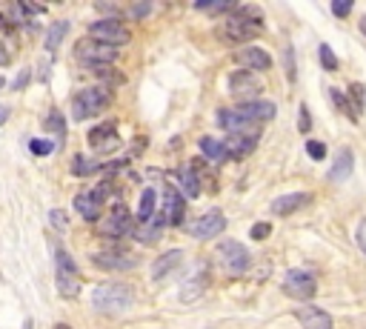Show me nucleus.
I'll return each instance as SVG.
<instances>
[{"label":"nucleus","mask_w":366,"mask_h":329,"mask_svg":"<svg viewBox=\"0 0 366 329\" xmlns=\"http://www.w3.org/2000/svg\"><path fill=\"white\" fill-rule=\"evenodd\" d=\"M263 32V12L258 6H238L223 23V37L229 44H249Z\"/></svg>","instance_id":"nucleus-1"},{"label":"nucleus","mask_w":366,"mask_h":329,"mask_svg":"<svg viewBox=\"0 0 366 329\" xmlns=\"http://www.w3.org/2000/svg\"><path fill=\"white\" fill-rule=\"evenodd\" d=\"M134 304V290L129 283H101L92 290V309L101 315H118Z\"/></svg>","instance_id":"nucleus-2"},{"label":"nucleus","mask_w":366,"mask_h":329,"mask_svg":"<svg viewBox=\"0 0 366 329\" xmlns=\"http://www.w3.org/2000/svg\"><path fill=\"white\" fill-rule=\"evenodd\" d=\"M112 89L109 86H86L72 98V117L75 120H89L92 115H101L112 103Z\"/></svg>","instance_id":"nucleus-3"},{"label":"nucleus","mask_w":366,"mask_h":329,"mask_svg":"<svg viewBox=\"0 0 366 329\" xmlns=\"http://www.w3.org/2000/svg\"><path fill=\"white\" fill-rule=\"evenodd\" d=\"M217 261H220V266H223L229 275H244V272L249 269V264H252L249 250H246L241 240H232V238L217 243Z\"/></svg>","instance_id":"nucleus-4"},{"label":"nucleus","mask_w":366,"mask_h":329,"mask_svg":"<svg viewBox=\"0 0 366 329\" xmlns=\"http://www.w3.org/2000/svg\"><path fill=\"white\" fill-rule=\"evenodd\" d=\"M89 37L101 40V44H109V46H126L132 40V32L118 20V18H103V20H95L89 26Z\"/></svg>","instance_id":"nucleus-5"},{"label":"nucleus","mask_w":366,"mask_h":329,"mask_svg":"<svg viewBox=\"0 0 366 329\" xmlns=\"http://www.w3.org/2000/svg\"><path fill=\"white\" fill-rule=\"evenodd\" d=\"M284 292L295 301H312L317 292V280L309 269H289L284 275Z\"/></svg>","instance_id":"nucleus-6"},{"label":"nucleus","mask_w":366,"mask_h":329,"mask_svg":"<svg viewBox=\"0 0 366 329\" xmlns=\"http://www.w3.org/2000/svg\"><path fill=\"white\" fill-rule=\"evenodd\" d=\"M75 55L83 60V66H92V63H112L118 58V49L86 34L83 40H77V44H75Z\"/></svg>","instance_id":"nucleus-7"},{"label":"nucleus","mask_w":366,"mask_h":329,"mask_svg":"<svg viewBox=\"0 0 366 329\" xmlns=\"http://www.w3.org/2000/svg\"><path fill=\"white\" fill-rule=\"evenodd\" d=\"M223 229H226V215H223L220 209H209V212H203L201 218H195V221L189 224V235H192L195 240H212V238H217Z\"/></svg>","instance_id":"nucleus-8"},{"label":"nucleus","mask_w":366,"mask_h":329,"mask_svg":"<svg viewBox=\"0 0 366 329\" xmlns=\"http://www.w3.org/2000/svg\"><path fill=\"white\" fill-rule=\"evenodd\" d=\"M92 264L101 266V269H109V272H123V269H132L134 266V258L123 250V246H106V250H98L89 255Z\"/></svg>","instance_id":"nucleus-9"},{"label":"nucleus","mask_w":366,"mask_h":329,"mask_svg":"<svg viewBox=\"0 0 366 329\" xmlns=\"http://www.w3.org/2000/svg\"><path fill=\"white\" fill-rule=\"evenodd\" d=\"M229 92L235 98H241V103H249V101H258L260 95V80L255 72H246V69H238L229 75Z\"/></svg>","instance_id":"nucleus-10"},{"label":"nucleus","mask_w":366,"mask_h":329,"mask_svg":"<svg viewBox=\"0 0 366 329\" xmlns=\"http://www.w3.org/2000/svg\"><path fill=\"white\" fill-rule=\"evenodd\" d=\"M98 232H101L103 238H123V235H129V232H132V218H129V209L123 207V203L112 207L109 218H103V221H101Z\"/></svg>","instance_id":"nucleus-11"},{"label":"nucleus","mask_w":366,"mask_h":329,"mask_svg":"<svg viewBox=\"0 0 366 329\" xmlns=\"http://www.w3.org/2000/svg\"><path fill=\"white\" fill-rule=\"evenodd\" d=\"M217 123L229 132V135H260L258 129V123L246 120L238 109H220L217 112Z\"/></svg>","instance_id":"nucleus-12"},{"label":"nucleus","mask_w":366,"mask_h":329,"mask_svg":"<svg viewBox=\"0 0 366 329\" xmlns=\"http://www.w3.org/2000/svg\"><path fill=\"white\" fill-rule=\"evenodd\" d=\"M309 203H312V195H309V192H289V195L274 198L269 209H272V215L286 218V215H295V212H301L303 207H309Z\"/></svg>","instance_id":"nucleus-13"},{"label":"nucleus","mask_w":366,"mask_h":329,"mask_svg":"<svg viewBox=\"0 0 366 329\" xmlns=\"http://www.w3.org/2000/svg\"><path fill=\"white\" fill-rule=\"evenodd\" d=\"M295 318L301 321L303 329H335L332 315H329L327 309H320V307H312V304L301 307V309L295 312Z\"/></svg>","instance_id":"nucleus-14"},{"label":"nucleus","mask_w":366,"mask_h":329,"mask_svg":"<svg viewBox=\"0 0 366 329\" xmlns=\"http://www.w3.org/2000/svg\"><path fill=\"white\" fill-rule=\"evenodd\" d=\"M235 60L246 69V72H266V69H272V55L269 52H263L260 46H244L238 55H235Z\"/></svg>","instance_id":"nucleus-15"},{"label":"nucleus","mask_w":366,"mask_h":329,"mask_svg":"<svg viewBox=\"0 0 366 329\" xmlns=\"http://www.w3.org/2000/svg\"><path fill=\"white\" fill-rule=\"evenodd\" d=\"M86 141H89L92 149L109 152V149L118 146V127H115V123H109V120H106V123H98V127L86 135Z\"/></svg>","instance_id":"nucleus-16"},{"label":"nucleus","mask_w":366,"mask_h":329,"mask_svg":"<svg viewBox=\"0 0 366 329\" xmlns=\"http://www.w3.org/2000/svg\"><path fill=\"white\" fill-rule=\"evenodd\" d=\"M258 141H260V135H229L223 141V146L229 152V160H244L258 149Z\"/></svg>","instance_id":"nucleus-17"},{"label":"nucleus","mask_w":366,"mask_h":329,"mask_svg":"<svg viewBox=\"0 0 366 329\" xmlns=\"http://www.w3.org/2000/svg\"><path fill=\"white\" fill-rule=\"evenodd\" d=\"M238 112L252 120V123H269L274 115H278V106H274L272 101H249V103H238Z\"/></svg>","instance_id":"nucleus-18"},{"label":"nucleus","mask_w":366,"mask_h":329,"mask_svg":"<svg viewBox=\"0 0 366 329\" xmlns=\"http://www.w3.org/2000/svg\"><path fill=\"white\" fill-rule=\"evenodd\" d=\"M352 172H355V155H352V149L343 146V149L335 155V160H332V167H329L327 178H329L332 183H343V181H349Z\"/></svg>","instance_id":"nucleus-19"},{"label":"nucleus","mask_w":366,"mask_h":329,"mask_svg":"<svg viewBox=\"0 0 366 329\" xmlns=\"http://www.w3.org/2000/svg\"><path fill=\"white\" fill-rule=\"evenodd\" d=\"M169 224V218H166V212H163V207H160V212H155V218L152 221H137V229L132 232L141 243H152V240H158L160 238V232H163V226Z\"/></svg>","instance_id":"nucleus-20"},{"label":"nucleus","mask_w":366,"mask_h":329,"mask_svg":"<svg viewBox=\"0 0 366 329\" xmlns=\"http://www.w3.org/2000/svg\"><path fill=\"white\" fill-rule=\"evenodd\" d=\"M180 264H183V250L160 252V258L152 264V280H163V278H169L175 269H180Z\"/></svg>","instance_id":"nucleus-21"},{"label":"nucleus","mask_w":366,"mask_h":329,"mask_svg":"<svg viewBox=\"0 0 366 329\" xmlns=\"http://www.w3.org/2000/svg\"><path fill=\"white\" fill-rule=\"evenodd\" d=\"M166 203H163V212L169 218L172 226H180L183 224V212H187V207H183V192H177L175 186H166Z\"/></svg>","instance_id":"nucleus-22"},{"label":"nucleus","mask_w":366,"mask_h":329,"mask_svg":"<svg viewBox=\"0 0 366 329\" xmlns=\"http://www.w3.org/2000/svg\"><path fill=\"white\" fill-rule=\"evenodd\" d=\"M101 207H103V200L101 198H95V192H80L77 198H75V209L80 212V218L83 221H98L101 218Z\"/></svg>","instance_id":"nucleus-23"},{"label":"nucleus","mask_w":366,"mask_h":329,"mask_svg":"<svg viewBox=\"0 0 366 329\" xmlns=\"http://www.w3.org/2000/svg\"><path fill=\"white\" fill-rule=\"evenodd\" d=\"M206 286H209V275H203V272L192 275L189 280H183V283H180V301H183V304L198 301V298L206 292Z\"/></svg>","instance_id":"nucleus-24"},{"label":"nucleus","mask_w":366,"mask_h":329,"mask_svg":"<svg viewBox=\"0 0 366 329\" xmlns=\"http://www.w3.org/2000/svg\"><path fill=\"white\" fill-rule=\"evenodd\" d=\"M198 146H201V152L206 155V160H212V163H226L229 160V152H226V146H223V141H217V138H201L198 141Z\"/></svg>","instance_id":"nucleus-25"},{"label":"nucleus","mask_w":366,"mask_h":329,"mask_svg":"<svg viewBox=\"0 0 366 329\" xmlns=\"http://www.w3.org/2000/svg\"><path fill=\"white\" fill-rule=\"evenodd\" d=\"M155 212H158V195H155V189H144L141 203H137V221H141V224L152 221Z\"/></svg>","instance_id":"nucleus-26"},{"label":"nucleus","mask_w":366,"mask_h":329,"mask_svg":"<svg viewBox=\"0 0 366 329\" xmlns=\"http://www.w3.org/2000/svg\"><path fill=\"white\" fill-rule=\"evenodd\" d=\"M101 169H103V163L89 160L86 155H75L72 157V175H77V178H89V175H95Z\"/></svg>","instance_id":"nucleus-27"},{"label":"nucleus","mask_w":366,"mask_h":329,"mask_svg":"<svg viewBox=\"0 0 366 329\" xmlns=\"http://www.w3.org/2000/svg\"><path fill=\"white\" fill-rule=\"evenodd\" d=\"M66 32H69V20H58L46 29V52H55L61 46V40L66 37Z\"/></svg>","instance_id":"nucleus-28"},{"label":"nucleus","mask_w":366,"mask_h":329,"mask_svg":"<svg viewBox=\"0 0 366 329\" xmlns=\"http://www.w3.org/2000/svg\"><path fill=\"white\" fill-rule=\"evenodd\" d=\"M180 189H183V195H187V198H198L201 195V178H198V172L192 167L180 169Z\"/></svg>","instance_id":"nucleus-29"},{"label":"nucleus","mask_w":366,"mask_h":329,"mask_svg":"<svg viewBox=\"0 0 366 329\" xmlns=\"http://www.w3.org/2000/svg\"><path fill=\"white\" fill-rule=\"evenodd\" d=\"M55 283H58V292L63 298H77L80 295V278L77 275H55Z\"/></svg>","instance_id":"nucleus-30"},{"label":"nucleus","mask_w":366,"mask_h":329,"mask_svg":"<svg viewBox=\"0 0 366 329\" xmlns=\"http://www.w3.org/2000/svg\"><path fill=\"white\" fill-rule=\"evenodd\" d=\"M55 275H80L77 266H75V261H72V255L66 250L55 252Z\"/></svg>","instance_id":"nucleus-31"},{"label":"nucleus","mask_w":366,"mask_h":329,"mask_svg":"<svg viewBox=\"0 0 366 329\" xmlns=\"http://www.w3.org/2000/svg\"><path fill=\"white\" fill-rule=\"evenodd\" d=\"M329 101H332V103H335V106H338V109H341V112H343L349 120H358V112H355L352 101H349V98H346L341 89H329Z\"/></svg>","instance_id":"nucleus-32"},{"label":"nucleus","mask_w":366,"mask_h":329,"mask_svg":"<svg viewBox=\"0 0 366 329\" xmlns=\"http://www.w3.org/2000/svg\"><path fill=\"white\" fill-rule=\"evenodd\" d=\"M43 129H46V132H55V135H63V132H66V117H63L58 109H52L49 115L43 117Z\"/></svg>","instance_id":"nucleus-33"},{"label":"nucleus","mask_w":366,"mask_h":329,"mask_svg":"<svg viewBox=\"0 0 366 329\" xmlns=\"http://www.w3.org/2000/svg\"><path fill=\"white\" fill-rule=\"evenodd\" d=\"M317 58H320V66H324L327 72H338L341 60H338V55L332 52V46H327V44H320V46H317Z\"/></svg>","instance_id":"nucleus-34"},{"label":"nucleus","mask_w":366,"mask_h":329,"mask_svg":"<svg viewBox=\"0 0 366 329\" xmlns=\"http://www.w3.org/2000/svg\"><path fill=\"white\" fill-rule=\"evenodd\" d=\"M349 101H352L355 112L360 115V112L366 109V84H352V86H349Z\"/></svg>","instance_id":"nucleus-35"},{"label":"nucleus","mask_w":366,"mask_h":329,"mask_svg":"<svg viewBox=\"0 0 366 329\" xmlns=\"http://www.w3.org/2000/svg\"><path fill=\"white\" fill-rule=\"evenodd\" d=\"M29 149H32V155L46 157V155H52L55 143H52V141H40V138H34V141H29Z\"/></svg>","instance_id":"nucleus-36"},{"label":"nucleus","mask_w":366,"mask_h":329,"mask_svg":"<svg viewBox=\"0 0 366 329\" xmlns=\"http://www.w3.org/2000/svg\"><path fill=\"white\" fill-rule=\"evenodd\" d=\"M49 221H52V226H55L58 232H66V229H69V212H63V209H52V212H49Z\"/></svg>","instance_id":"nucleus-37"},{"label":"nucleus","mask_w":366,"mask_h":329,"mask_svg":"<svg viewBox=\"0 0 366 329\" xmlns=\"http://www.w3.org/2000/svg\"><path fill=\"white\" fill-rule=\"evenodd\" d=\"M306 155L312 160H327V146L320 141H306Z\"/></svg>","instance_id":"nucleus-38"},{"label":"nucleus","mask_w":366,"mask_h":329,"mask_svg":"<svg viewBox=\"0 0 366 329\" xmlns=\"http://www.w3.org/2000/svg\"><path fill=\"white\" fill-rule=\"evenodd\" d=\"M298 115H301V117H298V129H301L303 135H309V129H312V117H309V106L303 103Z\"/></svg>","instance_id":"nucleus-39"},{"label":"nucleus","mask_w":366,"mask_h":329,"mask_svg":"<svg viewBox=\"0 0 366 329\" xmlns=\"http://www.w3.org/2000/svg\"><path fill=\"white\" fill-rule=\"evenodd\" d=\"M284 63H286V77L295 80L298 72H295V49H292V46H286V52H284Z\"/></svg>","instance_id":"nucleus-40"},{"label":"nucleus","mask_w":366,"mask_h":329,"mask_svg":"<svg viewBox=\"0 0 366 329\" xmlns=\"http://www.w3.org/2000/svg\"><path fill=\"white\" fill-rule=\"evenodd\" d=\"M269 232H272V226H269L266 221H260V224H255V226H252V238H255V240L269 238Z\"/></svg>","instance_id":"nucleus-41"},{"label":"nucleus","mask_w":366,"mask_h":329,"mask_svg":"<svg viewBox=\"0 0 366 329\" xmlns=\"http://www.w3.org/2000/svg\"><path fill=\"white\" fill-rule=\"evenodd\" d=\"M355 243L360 246V252L366 255V221H360V226L355 229Z\"/></svg>","instance_id":"nucleus-42"},{"label":"nucleus","mask_w":366,"mask_h":329,"mask_svg":"<svg viewBox=\"0 0 366 329\" xmlns=\"http://www.w3.org/2000/svg\"><path fill=\"white\" fill-rule=\"evenodd\" d=\"M352 12V4H332V15L335 18H346Z\"/></svg>","instance_id":"nucleus-43"},{"label":"nucleus","mask_w":366,"mask_h":329,"mask_svg":"<svg viewBox=\"0 0 366 329\" xmlns=\"http://www.w3.org/2000/svg\"><path fill=\"white\" fill-rule=\"evenodd\" d=\"M149 12H152V6H149V4H141V6H132V15H134V18H146Z\"/></svg>","instance_id":"nucleus-44"},{"label":"nucleus","mask_w":366,"mask_h":329,"mask_svg":"<svg viewBox=\"0 0 366 329\" xmlns=\"http://www.w3.org/2000/svg\"><path fill=\"white\" fill-rule=\"evenodd\" d=\"M26 80H29V72H20V75L15 77V84H12V86H15V89H23V86H26Z\"/></svg>","instance_id":"nucleus-45"},{"label":"nucleus","mask_w":366,"mask_h":329,"mask_svg":"<svg viewBox=\"0 0 366 329\" xmlns=\"http://www.w3.org/2000/svg\"><path fill=\"white\" fill-rule=\"evenodd\" d=\"M9 120V106H0V127Z\"/></svg>","instance_id":"nucleus-46"},{"label":"nucleus","mask_w":366,"mask_h":329,"mask_svg":"<svg viewBox=\"0 0 366 329\" xmlns=\"http://www.w3.org/2000/svg\"><path fill=\"white\" fill-rule=\"evenodd\" d=\"M360 32H363V34H366V20H360Z\"/></svg>","instance_id":"nucleus-47"},{"label":"nucleus","mask_w":366,"mask_h":329,"mask_svg":"<svg viewBox=\"0 0 366 329\" xmlns=\"http://www.w3.org/2000/svg\"><path fill=\"white\" fill-rule=\"evenodd\" d=\"M58 329H66V326H58Z\"/></svg>","instance_id":"nucleus-48"}]
</instances>
